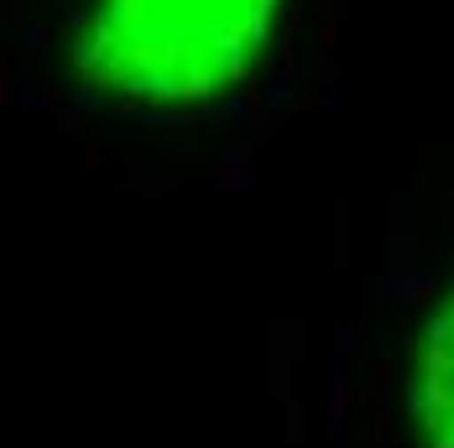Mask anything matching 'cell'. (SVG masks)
Instances as JSON below:
<instances>
[{
	"label": "cell",
	"instance_id": "1",
	"mask_svg": "<svg viewBox=\"0 0 454 448\" xmlns=\"http://www.w3.org/2000/svg\"><path fill=\"white\" fill-rule=\"evenodd\" d=\"M282 0H74L79 84L126 110H204L251 79Z\"/></svg>",
	"mask_w": 454,
	"mask_h": 448
},
{
	"label": "cell",
	"instance_id": "2",
	"mask_svg": "<svg viewBox=\"0 0 454 448\" xmlns=\"http://www.w3.org/2000/svg\"><path fill=\"white\" fill-rule=\"evenodd\" d=\"M408 417L423 448H454V297L408 355Z\"/></svg>",
	"mask_w": 454,
	"mask_h": 448
},
{
	"label": "cell",
	"instance_id": "3",
	"mask_svg": "<svg viewBox=\"0 0 454 448\" xmlns=\"http://www.w3.org/2000/svg\"><path fill=\"white\" fill-rule=\"evenodd\" d=\"M334 271H350V204L334 214Z\"/></svg>",
	"mask_w": 454,
	"mask_h": 448
},
{
	"label": "cell",
	"instance_id": "4",
	"mask_svg": "<svg viewBox=\"0 0 454 448\" xmlns=\"http://www.w3.org/2000/svg\"><path fill=\"white\" fill-rule=\"evenodd\" d=\"M345 412H350V391H345V381L334 386V422H345Z\"/></svg>",
	"mask_w": 454,
	"mask_h": 448
}]
</instances>
